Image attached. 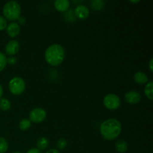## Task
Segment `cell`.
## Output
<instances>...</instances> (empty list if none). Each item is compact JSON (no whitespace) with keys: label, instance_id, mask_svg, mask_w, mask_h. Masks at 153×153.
<instances>
[{"label":"cell","instance_id":"cell-1","mask_svg":"<svg viewBox=\"0 0 153 153\" xmlns=\"http://www.w3.org/2000/svg\"><path fill=\"white\" fill-rule=\"evenodd\" d=\"M100 130L103 138L108 140H113L120 134L122 126L117 120L108 119L100 125Z\"/></svg>","mask_w":153,"mask_h":153},{"label":"cell","instance_id":"cell-2","mask_svg":"<svg viewBox=\"0 0 153 153\" xmlns=\"http://www.w3.org/2000/svg\"><path fill=\"white\" fill-rule=\"evenodd\" d=\"M46 62L51 66H59L65 58V50L61 45L53 44L46 49L44 54Z\"/></svg>","mask_w":153,"mask_h":153},{"label":"cell","instance_id":"cell-3","mask_svg":"<svg viewBox=\"0 0 153 153\" xmlns=\"http://www.w3.org/2000/svg\"><path fill=\"white\" fill-rule=\"evenodd\" d=\"M21 7L19 3L16 1H10L3 7V14L5 18L10 21L18 19L20 16Z\"/></svg>","mask_w":153,"mask_h":153},{"label":"cell","instance_id":"cell-4","mask_svg":"<svg viewBox=\"0 0 153 153\" xmlns=\"http://www.w3.org/2000/svg\"><path fill=\"white\" fill-rule=\"evenodd\" d=\"M8 88L10 92L13 95H20L25 91V83L20 77H13L8 83Z\"/></svg>","mask_w":153,"mask_h":153},{"label":"cell","instance_id":"cell-5","mask_svg":"<svg viewBox=\"0 0 153 153\" xmlns=\"http://www.w3.org/2000/svg\"><path fill=\"white\" fill-rule=\"evenodd\" d=\"M120 99L114 94H109L104 97L103 104L109 110H117L120 106Z\"/></svg>","mask_w":153,"mask_h":153},{"label":"cell","instance_id":"cell-6","mask_svg":"<svg viewBox=\"0 0 153 153\" xmlns=\"http://www.w3.org/2000/svg\"><path fill=\"white\" fill-rule=\"evenodd\" d=\"M46 118V112L41 108H35L29 114V120L35 123H40Z\"/></svg>","mask_w":153,"mask_h":153},{"label":"cell","instance_id":"cell-7","mask_svg":"<svg viewBox=\"0 0 153 153\" xmlns=\"http://www.w3.org/2000/svg\"><path fill=\"white\" fill-rule=\"evenodd\" d=\"M125 100L129 104H137L141 100V95L139 92L135 91H131L125 94Z\"/></svg>","mask_w":153,"mask_h":153},{"label":"cell","instance_id":"cell-8","mask_svg":"<svg viewBox=\"0 0 153 153\" xmlns=\"http://www.w3.org/2000/svg\"><path fill=\"white\" fill-rule=\"evenodd\" d=\"M19 50V43L16 40H10L6 44L5 52L10 56L16 55Z\"/></svg>","mask_w":153,"mask_h":153},{"label":"cell","instance_id":"cell-9","mask_svg":"<svg viewBox=\"0 0 153 153\" xmlns=\"http://www.w3.org/2000/svg\"><path fill=\"white\" fill-rule=\"evenodd\" d=\"M75 15L80 19H86L90 15V10L87 6L79 4L75 9Z\"/></svg>","mask_w":153,"mask_h":153},{"label":"cell","instance_id":"cell-10","mask_svg":"<svg viewBox=\"0 0 153 153\" xmlns=\"http://www.w3.org/2000/svg\"><path fill=\"white\" fill-rule=\"evenodd\" d=\"M6 31L9 37H16L20 32V27L16 22H10L7 25Z\"/></svg>","mask_w":153,"mask_h":153},{"label":"cell","instance_id":"cell-11","mask_svg":"<svg viewBox=\"0 0 153 153\" xmlns=\"http://www.w3.org/2000/svg\"><path fill=\"white\" fill-rule=\"evenodd\" d=\"M55 8L59 12H66L70 7V1L68 0H56L54 2Z\"/></svg>","mask_w":153,"mask_h":153},{"label":"cell","instance_id":"cell-12","mask_svg":"<svg viewBox=\"0 0 153 153\" xmlns=\"http://www.w3.org/2000/svg\"><path fill=\"white\" fill-rule=\"evenodd\" d=\"M134 80L139 85H143L149 82V78L141 71H138L134 75Z\"/></svg>","mask_w":153,"mask_h":153},{"label":"cell","instance_id":"cell-13","mask_svg":"<svg viewBox=\"0 0 153 153\" xmlns=\"http://www.w3.org/2000/svg\"><path fill=\"white\" fill-rule=\"evenodd\" d=\"M49 145V141L46 137H42L40 139H38L37 141V149L39 150H45L47 149Z\"/></svg>","mask_w":153,"mask_h":153},{"label":"cell","instance_id":"cell-14","mask_svg":"<svg viewBox=\"0 0 153 153\" xmlns=\"http://www.w3.org/2000/svg\"><path fill=\"white\" fill-rule=\"evenodd\" d=\"M117 151L120 153H125L128 149V143L125 140H118L115 145Z\"/></svg>","mask_w":153,"mask_h":153},{"label":"cell","instance_id":"cell-15","mask_svg":"<svg viewBox=\"0 0 153 153\" xmlns=\"http://www.w3.org/2000/svg\"><path fill=\"white\" fill-rule=\"evenodd\" d=\"M152 90H153V82L150 81L148 82L147 84L146 85L144 88V94L146 97L149 99V100H153V94H152Z\"/></svg>","mask_w":153,"mask_h":153},{"label":"cell","instance_id":"cell-16","mask_svg":"<svg viewBox=\"0 0 153 153\" xmlns=\"http://www.w3.org/2000/svg\"><path fill=\"white\" fill-rule=\"evenodd\" d=\"M10 107H11V103H10V100L5 98L0 99V109L1 110L7 111L10 110Z\"/></svg>","mask_w":153,"mask_h":153},{"label":"cell","instance_id":"cell-17","mask_svg":"<svg viewBox=\"0 0 153 153\" xmlns=\"http://www.w3.org/2000/svg\"><path fill=\"white\" fill-rule=\"evenodd\" d=\"M91 5L93 9L96 10H101L104 7L105 3L102 0H93L91 1Z\"/></svg>","mask_w":153,"mask_h":153},{"label":"cell","instance_id":"cell-18","mask_svg":"<svg viewBox=\"0 0 153 153\" xmlns=\"http://www.w3.org/2000/svg\"><path fill=\"white\" fill-rule=\"evenodd\" d=\"M31 122L28 119H22L19 123V127L22 131H26L31 127Z\"/></svg>","mask_w":153,"mask_h":153},{"label":"cell","instance_id":"cell-19","mask_svg":"<svg viewBox=\"0 0 153 153\" xmlns=\"http://www.w3.org/2000/svg\"><path fill=\"white\" fill-rule=\"evenodd\" d=\"M8 149V143L4 137H0V153H5Z\"/></svg>","mask_w":153,"mask_h":153},{"label":"cell","instance_id":"cell-20","mask_svg":"<svg viewBox=\"0 0 153 153\" xmlns=\"http://www.w3.org/2000/svg\"><path fill=\"white\" fill-rule=\"evenodd\" d=\"M7 65V58L5 55L0 52V72L2 71Z\"/></svg>","mask_w":153,"mask_h":153},{"label":"cell","instance_id":"cell-21","mask_svg":"<svg viewBox=\"0 0 153 153\" xmlns=\"http://www.w3.org/2000/svg\"><path fill=\"white\" fill-rule=\"evenodd\" d=\"M56 146H57V147H58V149L63 150V149H65L67 146V140L64 138H60L59 140H58V142H57Z\"/></svg>","mask_w":153,"mask_h":153},{"label":"cell","instance_id":"cell-22","mask_svg":"<svg viewBox=\"0 0 153 153\" xmlns=\"http://www.w3.org/2000/svg\"><path fill=\"white\" fill-rule=\"evenodd\" d=\"M7 21H6L5 18L3 17L2 16H0V31L5 29L7 28Z\"/></svg>","mask_w":153,"mask_h":153},{"label":"cell","instance_id":"cell-23","mask_svg":"<svg viewBox=\"0 0 153 153\" xmlns=\"http://www.w3.org/2000/svg\"><path fill=\"white\" fill-rule=\"evenodd\" d=\"M16 63V58L13 56H10L8 58H7V64H9L10 65H14Z\"/></svg>","mask_w":153,"mask_h":153},{"label":"cell","instance_id":"cell-24","mask_svg":"<svg viewBox=\"0 0 153 153\" xmlns=\"http://www.w3.org/2000/svg\"><path fill=\"white\" fill-rule=\"evenodd\" d=\"M26 153H42V152H40L38 149H37V148H32V149H29L28 152H26Z\"/></svg>","mask_w":153,"mask_h":153},{"label":"cell","instance_id":"cell-25","mask_svg":"<svg viewBox=\"0 0 153 153\" xmlns=\"http://www.w3.org/2000/svg\"><path fill=\"white\" fill-rule=\"evenodd\" d=\"M18 22H19L20 25H25V19L24 17H22V16H19V18H18Z\"/></svg>","mask_w":153,"mask_h":153},{"label":"cell","instance_id":"cell-26","mask_svg":"<svg viewBox=\"0 0 153 153\" xmlns=\"http://www.w3.org/2000/svg\"><path fill=\"white\" fill-rule=\"evenodd\" d=\"M152 63H153V58H151L150 61H149V70H150V72L153 71Z\"/></svg>","mask_w":153,"mask_h":153},{"label":"cell","instance_id":"cell-27","mask_svg":"<svg viewBox=\"0 0 153 153\" xmlns=\"http://www.w3.org/2000/svg\"><path fill=\"white\" fill-rule=\"evenodd\" d=\"M46 153H60V152L58 149H49V150H48Z\"/></svg>","mask_w":153,"mask_h":153},{"label":"cell","instance_id":"cell-28","mask_svg":"<svg viewBox=\"0 0 153 153\" xmlns=\"http://www.w3.org/2000/svg\"><path fill=\"white\" fill-rule=\"evenodd\" d=\"M2 95H3V88L2 87H1V85H0V99L1 98Z\"/></svg>","mask_w":153,"mask_h":153},{"label":"cell","instance_id":"cell-29","mask_svg":"<svg viewBox=\"0 0 153 153\" xmlns=\"http://www.w3.org/2000/svg\"><path fill=\"white\" fill-rule=\"evenodd\" d=\"M139 0H137V1H130V2H131V3H134V4H135V3H137V2H139Z\"/></svg>","mask_w":153,"mask_h":153},{"label":"cell","instance_id":"cell-30","mask_svg":"<svg viewBox=\"0 0 153 153\" xmlns=\"http://www.w3.org/2000/svg\"><path fill=\"white\" fill-rule=\"evenodd\" d=\"M13 153H21L20 152H13Z\"/></svg>","mask_w":153,"mask_h":153}]
</instances>
